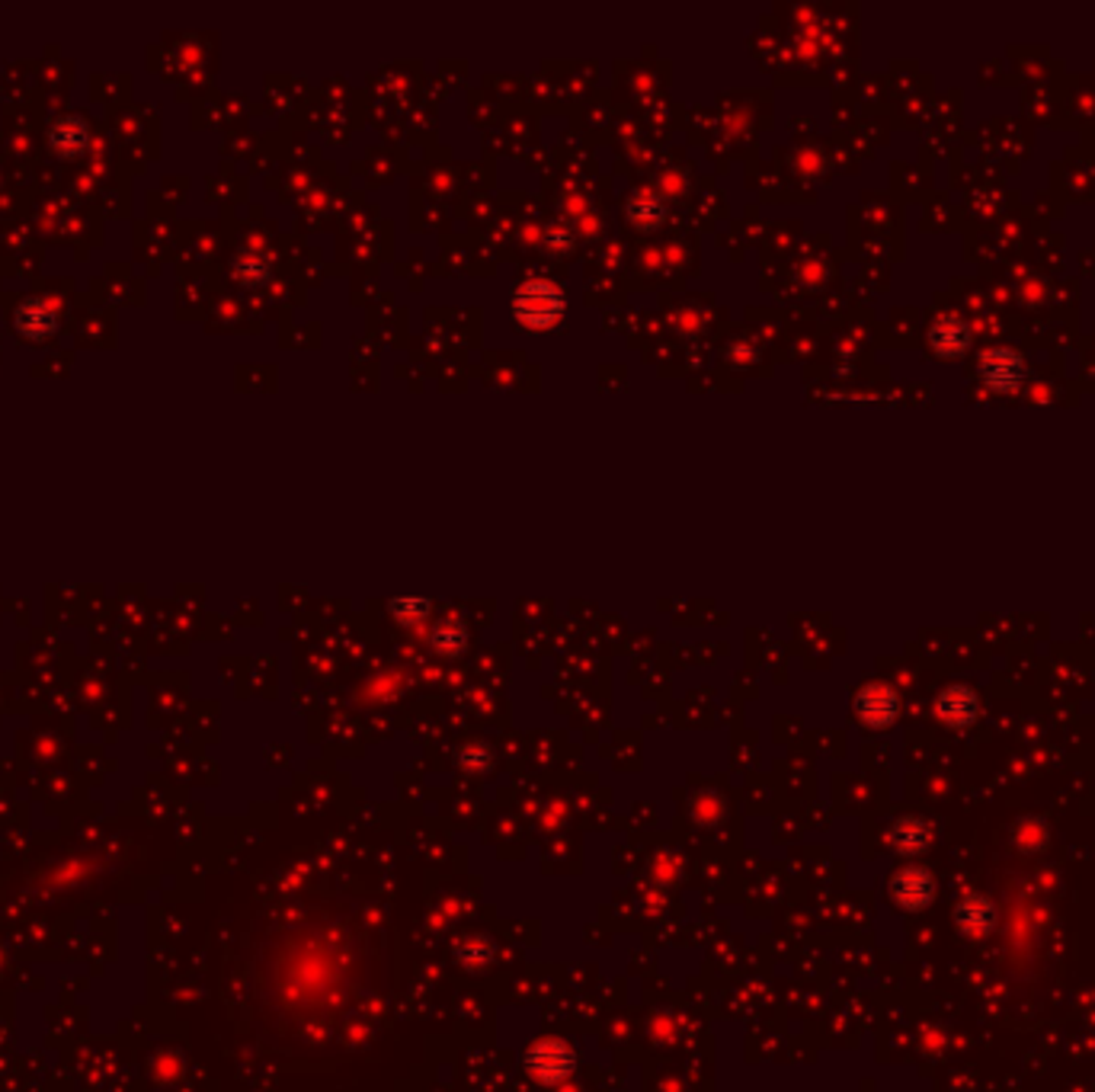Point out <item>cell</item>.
I'll list each match as a JSON object with an SVG mask.
<instances>
[{"label":"cell","instance_id":"5b68a950","mask_svg":"<svg viewBox=\"0 0 1095 1092\" xmlns=\"http://www.w3.org/2000/svg\"><path fill=\"white\" fill-rule=\"evenodd\" d=\"M929 343L936 349V356L942 359H958L965 356L971 346V328L961 318H942L936 328L929 330Z\"/></svg>","mask_w":1095,"mask_h":1092},{"label":"cell","instance_id":"52a82bcc","mask_svg":"<svg viewBox=\"0 0 1095 1092\" xmlns=\"http://www.w3.org/2000/svg\"><path fill=\"white\" fill-rule=\"evenodd\" d=\"M939 715H942L945 721H949V725H955V728L971 725L974 715H977V699H974V692H971V689H965V686H952V689H945V692H942V699H939Z\"/></svg>","mask_w":1095,"mask_h":1092},{"label":"cell","instance_id":"3957f363","mask_svg":"<svg viewBox=\"0 0 1095 1092\" xmlns=\"http://www.w3.org/2000/svg\"><path fill=\"white\" fill-rule=\"evenodd\" d=\"M529 1070L539 1076L542 1083H557L573 1070V1057L564 1041H539L529 1051Z\"/></svg>","mask_w":1095,"mask_h":1092},{"label":"cell","instance_id":"8fae6325","mask_svg":"<svg viewBox=\"0 0 1095 1092\" xmlns=\"http://www.w3.org/2000/svg\"><path fill=\"white\" fill-rule=\"evenodd\" d=\"M391 612H394L397 622H404V625H417V622H423V618L429 615V599H420V596L394 599V602H391Z\"/></svg>","mask_w":1095,"mask_h":1092},{"label":"cell","instance_id":"7c38bea8","mask_svg":"<svg viewBox=\"0 0 1095 1092\" xmlns=\"http://www.w3.org/2000/svg\"><path fill=\"white\" fill-rule=\"evenodd\" d=\"M891 839H894V843H897L900 849H916V846H923V843H926V830H923V826L916 823V820H900V823L894 826Z\"/></svg>","mask_w":1095,"mask_h":1092},{"label":"cell","instance_id":"277c9868","mask_svg":"<svg viewBox=\"0 0 1095 1092\" xmlns=\"http://www.w3.org/2000/svg\"><path fill=\"white\" fill-rule=\"evenodd\" d=\"M858 718L871 728H887L897 718V696L887 686H865L855 696Z\"/></svg>","mask_w":1095,"mask_h":1092},{"label":"cell","instance_id":"8992f818","mask_svg":"<svg viewBox=\"0 0 1095 1092\" xmlns=\"http://www.w3.org/2000/svg\"><path fill=\"white\" fill-rule=\"evenodd\" d=\"M932 891L936 888H932V878L923 872V868H904V872H897V878L891 881V894L910 910L926 907L932 900Z\"/></svg>","mask_w":1095,"mask_h":1092},{"label":"cell","instance_id":"6da1fadb","mask_svg":"<svg viewBox=\"0 0 1095 1092\" xmlns=\"http://www.w3.org/2000/svg\"><path fill=\"white\" fill-rule=\"evenodd\" d=\"M513 315L529 330H548L554 328L557 318L564 315V295L548 279H532V283L520 286L513 295Z\"/></svg>","mask_w":1095,"mask_h":1092},{"label":"cell","instance_id":"ba28073f","mask_svg":"<svg viewBox=\"0 0 1095 1092\" xmlns=\"http://www.w3.org/2000/svg\"><path fill=\"white\" fill-rule=\"evenodd\" d=\"M625 215H628L631 225L650 231V228H657L663 218H667V205H663V199L657 193H638L625 205Z\"/></svg>","mask_w":1095,"mask_h":1092},{"label":"cell","instance_id":"30bf717a","mask_svg":"<svg viewBox=\"0 0 1095 1092\" xmlns=\"http://www.w3.org/2000/svg\"><path fill=\"white\" fill-rule=\"evenodd\" d=\"M465 641H468V631H465L462 622H446V625H439L433 631V644H436V651H442V654H458L465 647Z\"/></svg>","mask_w":1095,"mask_h":1092},{"label":"cell","instance_id":"7a4b0ae2","mask_svg":"<svg viewBox=\"0 0 1095 1092\" xmlns=\"http://www.w3.org/2000/svg\"><path fill=\"white\" fill-rule=\"evenodd\" d=\"M977 375L993 391H1015L1025 381V359L1015 349H989L977 365Z\"/></svg>","mask_w":1095,"mask_h":1092},{"label":"cell","instance_id":"9c48e42d","mask_svg":"<svg viewBox=\"0 0 1095 1092\" xmlns=\"http://www.w3.org/2000/svg\"><path fill=\"white\" fill-rule=\"evenodd\" d=\"M958 923L965 926L968 933H986V929L993 926V907H989L984 897L974 894L958 907Z\"/></svg>","mask_w":1095,"mask_h":1092}]
</instances>
